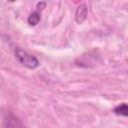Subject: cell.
<instances>
[{"mask_svg": "<svg viewBox=\"0 0 128 128\" xmlns=\"http://www.w3.org/2000/svg\"><path fill=\"white\" fill-rule=\"evenodd\" d=\"M114 113L120 116H124L126 117L128 115V108H127V104L126 103H122L120 105H118L117 107L114 108Z\"/></svg>", "mask_w": 128, "mask_h": 128, "instance_id": "cell-3", "label": "cell"}, {"mask_svg": "<svg viewBox=\"0 0 128 128\" xmlns=\"http://www.w3.org/2000/svg\"><path fill=\"white\" fill-rule=\"evenodd\" d=\"M86 15H87V9H86V6L84 4L80 5L77 10H76V14H75V18H76V21L78 23H82L85 18H86Z\"/></svg>", "mask_w": 128, "mask_h": 128, "instance_id": "cell-2", "label": "cell"}, {"mask_svg": "<svg viewBox=\"0 0 128 128\" xmlns=\"http://www.w3.org/2000/svg\"><path fill=\"white\" fill-rule=\"evenodd\" d=\"M15 56H16L17 60L23 66H25L29 69H35L39 65V62H38L36 57H34L33 55L29 54L28 52L24 51L21 48H16L15 49Z\"/></svg>", "mask_w": 128, "mask_h": 128, "instance_id": "cell-1", "label": "cell"}, {"mask_svg": "<svg viewBox=\"0 0 128 128\" xmlns=\"http://www.w3.org/2000/svg\"><path fill=\"white\" fill-rule=\"evenodd\" d=\"M39 21H40V13H39V11L32 12L28 17V23L30 25H32V26L37 25L39 23Z\"/></svg>", "mask_w": 128, "mask_h": 128, "instance_id": "cell-4", "label": "cell"}]
</instances>
